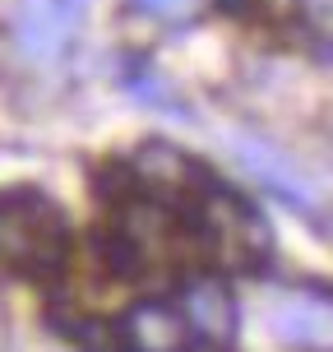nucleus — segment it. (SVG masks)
Masks as SVG:
<instances>
[{"label": "nucleus", "instance_id": "nucleus-1", "mask_svg": "<svg viewBox=\"0 0 333 352\" xmlns=\"http://www.w3.org/2000/svg\"><path fill=\"white\" fill-rule=\"evenodd\" d=\"M0 260L37 287H51L65 274L70 223L47 190H37V186L0 190Z\"/></svg>", "mask_w": 333, "mask_h": 352}, {"label": "nucleus", "instance_id": "nucleus-2", "mask_svg": "<svg viewBox=\"0 0 333 352\" xmlns=\"http://www.w3.org/2000/svg\"><path fill=\"white\" fill-rule=\"evenodd\" d=\"M88 0H14L10 33L23 56H33L37 65H51L74 47V37L84 33Z\"/></svg>", "mask_w": 333, "mask_h": 352}, {"label": "nucleus", "instance_id": "nucleus-3", "mask_svg": "<svg viewBox=\"0 0 333 352\" xmlns=\"http://www.w3.org/2000/svg\"><path fill=\"white\" fill-rule=\"evenodd\" d=\"M268 334L297 352H333V287L301 283L268 301Z\"/></svg>", "mask_w": 333, "mask_h": 352}, {"label": "nucleus", "instance_id": "nucleus-4", "mask_svg": "<svg viewBox=\"0 0 333 352\" xmlns=\"http://www.w3.org/2000/svg\"><path fill=\"white\" fill-rule=\"evenodd\" d=\"M121 343L125 352H194L199 334H194V320L185 306H176L167 297H143L135 301L121 320Z\"/></svg>", "mask_w": 333, "mask_h": 352}, {"label": "nucleus", "instance_id": "nucleus-5", "mask_svg": "<svg viewBox=\"0 0 333 352\" xmlns=\"http://www.w3.org/2000/svg\"><path fill=\"white\" fill-rule=\"evenodd\" d=\"M227 148L236 153V162H241V167L260 181L264 190L278 195L287 209H297L301 218H310V213H315V186L306 181V172H301L297 162L287 158V153H278L268 140L231 130V135H227Z\"/></svg>", "mask_w": 333, "mask_h": 352}, {"label": "nucleus", "instance_id": "nucleus-6", "mask_svg": "<svg viewBox=\"0 0 333 352\" xmlns=\"http://www.w3.org/2000/svg\"><path fill=\"white\" fill-rule=\"evenodd\" d=\"M181 306L190 311L199 343H209L213 352H231V343L241 334V311H236L231 287L218 274H199V278L185 283L181 287Z\"/></svg>", "mask_w": 333, "mask_h": 352}, {"label": "nucleus", "instance_id": "nucleus-7", "mask_svg": "<svg viewBox=\"0 0 333 352\" xmlns=\"http://www.w3.org/2000/svg\"><path fill=\"white\" fill-rule=\"evenodd\" d=\"M116 84H121V93H130L139 107H153L162 116H176V121H190V107L176 98V88L162 79L158 65L143 52H130V56L116 60Z\"/></svg>", "mask_w": 333, "mask_h": 352}, {"label": "nucleus", "instance_id": "nucleus-8", "mask_svg": "<svg viewBox=\"0 0 333 352\" xmlns=\"http://www.w3.org/2000/svg\"><path fill=\"white\" fill-rule=\"evenodd\" d=\"M130 10H139V14H153V19H172V14H185L194 0H125Z\"/></svg>", "mask_w": 333, "mask_h": 352}, {"label": "nucleus", "instance_id": "nucleus-9", "mask_svg": "<svg viewBox=\"0 0 333 352\" xmlns=\"http://www.w3.org/2000/svg\"><path fill=\"white\" fill-rule=\"evenodd\" d=\"M218 5H222V10H236V5H246V0H218Z\"/></svg>", "mask_w": 333, "mask_h": 352}]
</instances>
